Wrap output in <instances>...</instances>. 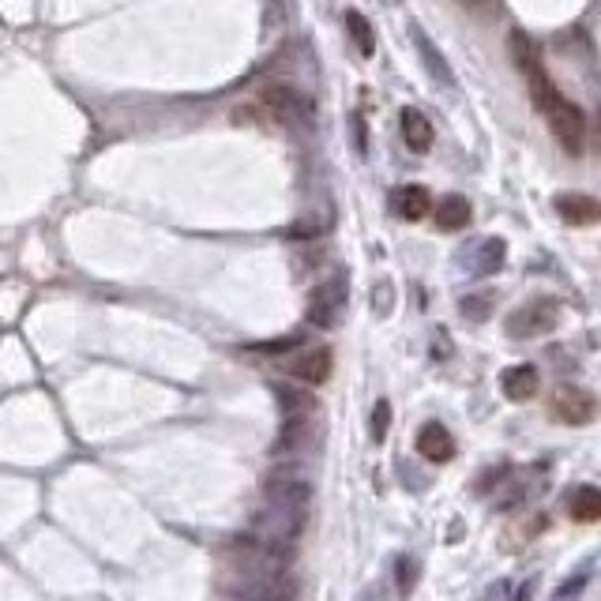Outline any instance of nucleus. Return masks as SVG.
<instances>
[{
    "mask_svg": "<svg viewBox=\"0 0 601 601\" xmlns=\"http://www.w3.org/2000/svg\"><path fill=\"white\" fill-rule=\"evenodd\" d=\"M568 515L575 523H598L601 519V493L598 485H579L568 496Z\"/></svg>",
    "mask_w": 601,
    "mask_h": 601,
    "instance_id": "nucleus-11",
    "label": "nucleus"
},
{
    "mask_svg": "<svg viewBox=\"0 0 601 601\" xmlns=\"http://www.w3.org/2000/svg\"><path fill=\"white\" fill-rule=\"evenodd\" d=\"M263 106L271 109L275 117H282V121H301L305 117V98L293 91V87H286V83H267L260 91Z\"/></svg>",
    "mask_w": 601,
    "mask_h": 601,
    "instance_id": "nucleus-8",
    "label": "nucleus"
},
{
    "mask_svg": "<svg viewBox=\"0 0 601 601\" xmlns=\"http://www.w3.org/2000/svg\"><path fill=\"white\" fill-rule=\"evenodd\" d=\"M293 346H301V339H278V342H263V346H256L260 354H286V350H293Z\"/></svg>",
    "mask_w": 601,
    "mask_h": 601,
    "instance_id": "nucleus-22",
    "label": "nucleus"
},
{
    "mask_svg": "<svg viewBox=\"0 0 601 601\" xmlns=\"http://www.w3.org/2000/svg\"><path fill=\"white\" fill-rule=\"evenodd\" d=\"M387 293H391V286L380 282V286H376V316H384L387 312Z\"/></svg>",
    "mask_w": 601,
    "mask_h": 601,
    "instance_id": "nucleus-23",
    "label": "nucleus"
},
{
    "mask_svg": "<svg viewBox=\"0 0 601 601\" xmlns=\"http://www.w3.org/2000/svg\"><path fill=\"white\" fill-rule=\"evenodd\" d=\"M470 200H463V196H447V200H440V207L432 211V218H436V226L440 230H463V226H470Z\"/></svg>",
    "mask_w": 601,
    "mask_h": 601,
    "instance_id": "nucleus-14",
    "label": "nucleus"
},
{
    "mask_svg": "<svg viewBox=\"0 0 601 601\" xmlns=\"http://www.w3.org/2000/svg\"><path fill=\"white\" fill-rule=\"evenodd\" d=\"M395 207H399V215L402 218H410V222H421V218L429 215L432 211V203H429V192L421 185H406L399 192V200H395Z\"/></svg>",
    "mask_w": 601,
    "mask_h": 601,
    "instance_id": "nucleus-16",
    "label": "nucleus"
},
{
    "mask_svg": "<svg viewBox=\"0 0 601 601\" xmlns=\"http://www.w3.org/2000/svg\"><path fill=\"white\" fill-rule=\"evenodd\" d=\"M387 425H391V402L380 399L372 406V444H384L387 440Z\"/></svg>",
    "mask_w": 601,
    "mask_h": 601,
    "instance_id": "nucleus-21",
    "label": "nucleus"
},
{
    "mask_svg": "<svg viewBox=\"0 0 601 601\" xmlns=\"http://www.w3.org/2000/svg\"><path fill=\"white\" fill-rule=\"evenodd\" d=\"M538 384L541 376L534 365H511L504 376H500V387H504V395H508L511 402H526L538 395Z\"/></svg>",
    "mask_w": 601,
    "mask_h": 601,
    "instance_id": "nucleus-9",
    "label": "nucleus"
},
{
    "mask_svg": "<svg viewBox=\"0 0 601 601\" xmlns=\"http://www.w3.org/2000/svg\"><path fill=\"white\" fill-rule=\"evenodd\" d=\"M402 139H406V147L410 151H429L432 147V124L417 113V109H402Z\"/></svg>",
    "mask_w": 601,
    "mask_h": 601,
    "instance_id": "nucleus-13",
    "label": "nucleus"
},
{
    "mask_svg": "<svg viewBox=\"0 0 601 601\" xmlns=\"http://www.w3.org/2000/svg\"><path fill=\"white\" fill-rule=\"evenodd\" d=\"M417 451L436 466L451 463L455 459V440H451V432L440 421H429V425H421V432H417Z\"/></svg>",
    "mask_w": 601,
    "mask_h": 601,
    "instance_id": "nucleus-7",
    "label": "nucleus"
},
{
    "mask_svg": "<svg viewBox=\"0 0 601 601\" xmlns=\"http://www.w3.org/2000/svg\"><path fill=\"white\" fill-rule=\"evenodd\" d=\"M549 406H553V417L560 425H575V429H583L598 417V399L579 384H560Z\"/></svg>",
    "mask_w": 601,
    "mask_h": 601,
    "instance_id": "nucleus-3",
    "label": "nucleus"
},
{
    "mask_svg": "<svg viewBox=\"0 0 601 601\" xmlns=\"http://www.w3.org/2000/svg\"><path fill=\"white\" fill-rule=\"evenodd\" d=\"M297 594H301L297 579H293L290 571H282V575L260 579V583L245 594V601H297Z\"/></svg>",
    "mask_w": 601,
    "mask_h": 601,
    "instance_id": "nucleus-10",
    "label": "nucleus"
},
{
    "mask_svg": "<svg viewBox=\"0 0 601 601\" xmlns=\"http://www.w3.org/2000/svg\"><path fill=\"white\" fill-rule=\"evenodd\" d=\"M556 316H560L556 301H549V297H545V301H530V305H523V309L508 320V335L511 339H538L545 331H553Z\"/></svg>",
    "mask_w": 601,
    "mask_h": 601,
    "instance_id": "nucleus-4",
    "label": "nucleus"
},
{
    "mask_svg": "<svg viewBox=\"0 0 601 601\" xmlns=\"http://www.w3.org/2000/svg\"><path fill=\"white\" fill-rule=\"evenodd\" d=\"M342 309H346V290H342V282H324V286H316L309 297V320L316 327H335L339 324Z\"/></svg>",
    "mask_w": 601,
    "mask_h": 601,
    "instance_id": "nucleus-5",
    "label": "nucleus"
},
{
    "mask_svg": "<svg viewBox=\"0 0 601 601\" xmlns=\"http://www.w3.org/2000/svg\"><path fill=\"white\" fill-rule=\"evenodd\" d=\"M463 4H470V8H485V4H493V0H463Z\"/></svg>",
    "mask_w": 601,
    "mask_h": 601,
    "instance_id": "nucleus-25",
    "label": "nucleus"
},
{
    "mask_svg": "<svg viewBox=\"0 0 601 601\" xmlns=\"http://www.w3.org/2000/svg\"><path fill=\"white\" fill-rule=\"evenodd\" d=\"M278 402H282V410L286 417H309L316 410V399L305 395V391H293V387H275Z\"/></svg>",
    "mask_w": 601,
    "mask_h": 601,
    "instance_id": "nucleus-18",
    "label": "nucleus"
},
{
    "mask_svg": "<svg viewBox=\"0 0 601 601\" xmlns=\"http://www.w3.org/2000/svg\"><path fill=\"white\" fill-rule=\"evenodd\" d=\"M526 83H530V98H534L538 113L549 121L553 136L560 139V147L571 151V155H579V151H583V139H586V113L556 91L545 68L534 72V76H526Z\"/></svg>",
    "mask_w": 601,
    "mask_h": 601,
    "instance_id": "nucleus-1",
    "label": "nucleus"
},
{
    "mask_svg": "<svg viewBox=\"0 0 601 601\" xmlns=\"http://www.w3.org/2000/svg\"><path fill=\"white\" fill-rule=\"evenodd\" d=\"M297 384H309V387H320L331 376V350L327 346H312V350H301V354L293 357L290 365H286Z\"/></svg>",
    "mask_w": 601,
    "mask_h": 601,
    "instance_id": "nucleus-6",
    "label": "nucleus"
},
{
    "mask_svg": "<svg viewBox=\"0 0 601 601\" xmlns=\"http://www.w3.org/2000/svg\"><path fill=\"white\" fill-rule=\"evenodd\" d=\"M346 27H350V38L357 42L361 57H372L376 53V34H372L369 19L361 16V12H346Z\"/></svg>",
    "mask_w": 601,
    "mask_h": 601,
    "instance_id": "nucleus-19",
    "label": "nucleus"
},
{
    "mask_svg": "<svg viewBox=\"0 0 601 601\" xmlns=\"http://www.w3.org/2000/svg\"><path fill=\"white\" fill-rule=\"evenodd\" d=\"M417 575H421V568H417L414 556H399V560H395V586H399V598H410V594H414Z\"/></svg>",
    "mask_w": 601,
    "mask_h": 601,
    "instance_id": "nucleus-20",
    "label": "nucleus"
},
{
    "mask_svg": "<svg viewBox=\"0 0 601 601\" xmlns=\"http://www.w3.org/2000/svg\"><path fill=\"white\" fill-rule=\"evenodd\" d=\"M556 215L571 222V226H590V222H598V203L590 200V196H556Z\"/></svg>",
    "mask_w": 601,
    "mask_h": 601,
    "instance_id": "nucleus-12",
    "label": "nucleus"
},
{
    "mask_svg": "<svg viewBox=\"0 0 601 601\" xmlns=\"http://www.w3.org/2000/svg\"><path fill=\"white\" fill-rule=\"evenodd\" d=\"M530 590H534V586L526 583V586H523V590H519V598H515V601H530Z\"/></svg>",
    "mask_w": 601,
    "mask_h": 601,
    "instance_id": "nucleus-24",
    "label": "nucleus"
},
{
    "mask_svg": "<svg viewBox=\"0 0 601 601\" xmlns=\"http://www.w3.org/2000/svg\"><path fill=\"white\" fill-rule=\"evenodd\" d=\"M263 496H267V504L278 511H286L293 519H305V511H309V500H312V485L297 470H275L267 485H263Z\"/></svg>",
    "mask_w": 601,
    "mask_h": 601,
    "instance_id": "nucleus-2",
    "label": "nucleus"
},
{
    "mask_svg": "<svg viewBox=\"0 0 601 601\" xmlns=\"http://www.w3.org/2000/svg\"><path fill=\"white\" fill-rule=\"evenodd\" d=\"M508 49H511V57H515V64H519V72H523V76H534V72H541L538 46H534V42H530V34H523V31H511V38H508Z\"/></svg>",
    "mask_w": 601,
    "mask_h": 601,
    "instance_id": "nucleus-15",
    "label": "nucleus"
},
{
    "mask_svg": "<svg viewBox=\"0 0 601 601\" xmlns=\"http://www.w3.org/2000/svg\"><path fill=\"white\" fill-rule=\"evenodd\" d=\"M414 42H417V53H421V57H425V64L432 68V76H436V83H444V87H447V83H451V68L444 64V57H440V49L432 46L429 34H421L417 27H414Z\"/></svg>",
    "mask_w": 601,
    "mask_h": 601,
    "instance_id": "nucleus-17",
    "label": "nucleus"
}]
</instances>
